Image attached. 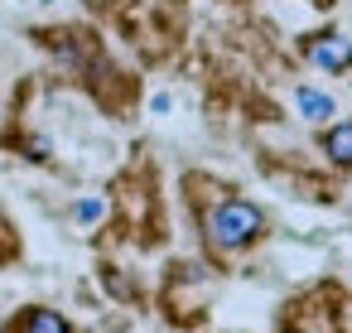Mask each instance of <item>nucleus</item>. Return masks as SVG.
Listing matches in <instances>:
<instances>
[{
  "label": "nucleus",
  "instance_id": "3",
  "mask_svg": "<svg viewBox=\"0 0 352 333\" xmlns=\"http://www.w3.org/2000/svg\"><path fill=\"white\" fill-rule=\"evenodd\" d=\"M323 155L333 164H352V121H342V126H333L323 136Z\"/></svg>",
  "mask_w": 352,
  "mask_h": 333
},
{
  "label": "nucleus",
  "instance_id": "6",
  "mask_svg": "<svg viewBox=\"0 0 352 333\" xmlns=\"http://www.w3.org/2000/svg\"><path fill=\"white\" fill-rule=\"evenodd\" d=\"M73 213H78V222H97V217H102V203H97V198H87V203H78Z\"/></svg>",
  "mask_w": 352,
  "mask_h": 333
},
{
  "label": "nucleus",
  "instance_id": "2",
  "mask_svg": "<svg viewBox=\"0 0 352 333\" xmlns=\"http://www.w3.org/2000/svg\"><path fill=\"white\" fill-rule=\"evenodd\" d=\"M309 58H314L318 68H328V73H342V68H352V39H338V34L314 39V44H309Z\"/></svg>",
  "mask_w": 352,
  "mask_h": 333
},
{
  "label": "nucleus",
  "instance_id": "7",
  "mask_svg": "<svg viewBox=\"0 0 352 333\" xmlns=\"http://www.w3.org/2000/svg\"><path fill=\"white\" fill-rule=\"evenodd\" d=\"M347 333H352V309H347Z\"/></svg>",
  "mask_w": 352,
  "mask_h": 333
},
{
  "label": "nucleus",
  "instance_id": "5",
  "mask_svg": "<svg viewBox=\"0 0 352 333\" xmlns=\"http://www.w3.org/2000/svg\"><path fill=\"white\" fill-rule=\"evenodd\" d=\"M25 333H68V323H63L54 309H30V319H25Z\"/></svg>",
  "mask_w": 352,
  "mask_h": 333
},
{
  "label": "nucleus",
  "instance_id": "1",
  "mask_svg": "<svg viewBox=\"0 0 352 333\" xmlns=\"http://www.w3.org/2000/svg\"><path fill=\"white\" fill-rule=\"evenodd\" d=\"M208 241L217 246V251H241V246H251L261 232H265V213L256 208V203H241V198H227V203H217L212 213H208Z\"/></svg>",
  "mask_w": 352,
  "mask_h": 333
},
{
  "label": "nucleus",
  "instance_id": "4",
  "mask_svg": "<svg viewBox=\"0 0 352 333\" xmlns=\"http://www.w3.org/2000/svg\"><path fill=\"white\" fill-rule=\"evenodd\" d=\"M294 102H299V111H304L309 121H328V116H333V97H328V92L299 87V92H294Z\"/></svg>",
  "mask_w": 352,
  "mask_h": 333
}]
</instances>
